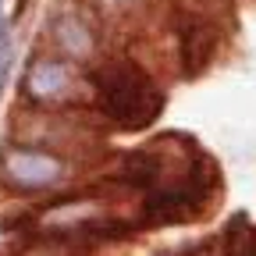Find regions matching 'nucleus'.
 <instances>
[{
  "mask_svg": "<svg viewBox=\"0 0 256 256\" xmlns=\"http://www.w3.org/2000/svg\"><path fill=\"white\" fill-rule=\"evenodd\" d=\"M57 40H60L64 50L75 54V57H86V54L92 50V32H89L75 14H64V18L57 22Z\"/></svg>",
  "mask_w": 256,
  "mask_h": 256,
  "instance_id": "5",
  "label": "nucleus"
},
{
  "mask_svg": "<svg viewBox=\"0 0 256 256\" xmlns=\"http://www.w3.org/2000/svg\"><path fill=\"white\" fill-rule=\"evenodd\" d=\"M68 86H72V68L68 64H57V60L32 64V72L25 78L28 96H36V100H54V96H60Z\"/></svg>",
  "mask_w": 256,
  "mask_h": 256,
  "instance_id": "3",
  "label": "nucleus"
},
{
  "mask_svg": "<svg viewBox=\"0 0 256 256\" xmlns=\"http://www.w3.org/2000/svg\"><path fill=\"white\" fill-rule=\"evenodd\" d=\"M100 104L118 128H146L164 110V96L153 86V78L128 60H110L92 75Z\"/></svg>",
  "mask_w": 256,
  "mask_h": 256,
  "instance_id": "1",
  "label": "nucleus"
},
{
  "mask_svg": "<svg viewBox=\"0 0 256 256\" xmlns=\"http://www.w3.org/2000/svg\"><path fill=\"white\" fill-rule=\"evenodd\" d=\"M4 174L18 188H50L64 178V164L43 150H11L4 156Z\"/></svg>",
  "mask_w": 256,
  "mask_h": 256,
  "instance_id": "2",
  "label": "nucleus"
},
{
  "mask_svg": "<svg viewBox=\"0 0 256 256\" xmlns=\"http://www.w3.org/2000/svg\"><path fill=\"white\" fill-rule=\"evenodd\" d=\"M210 46H214L210 28L200 25V22H192L188 32H185V68H188V75L203 72V64L210 60Z\"/></svg>",
  "mask_w": 256,
  "mask_h": 256,
  "instance_id": "4",
  "label": "nucleus"
}]
</instances>
